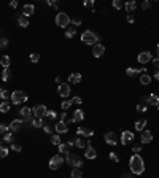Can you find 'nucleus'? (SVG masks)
Returning a JSON list of instances; mask_svg holds the SVG:
<instances>
[{
    "label": "nucleus",
    "instance_id": "nucleus-30",
    "mask_svg": "<svg viewBox=\"0 0 159 178\" xmlns=\"http://www.w3.org/2000/svg\"><path fill=\"white\" fill-rule=\"evenodd\" d=\"M147 126V119H140V121H137L135 123V131H139V132H143V127Z\"/></svg>",
    "mask_w": 159,
    "mask_h": 178
},
{
    "label": "nucleus",
    "instance_id": "nucleus-25",
    "mask_svg": "<svg viewBox=\"0 0 159 178\" xmlns=\"http://www.w3.org/2000/svg\"><path fill=\"white\" fill-rule=\"evenodd\" d=\"M85 119V111L83 110H75L73 113V123H80V121Z\"/></svg>",
    "mask_w": 159,
    "mask_h": 178
},
{
    "label": "nucleus",
    "instance_id": "nucleus-48",
    "mask_svg": "<svg viewBox=\"0 0 159 178\" xmlns=\"http://www.w3.org/2000/svg\"><path fill=\"white\" fill-rule=\"evenodd\" d=\"M53 129H54V127H53L51 124H48V123L43 126V131H45L46 134H51V132H53Z\"/></svg>",
    "mask_w": 159,
    "mask_h": 178
},
{
    "label": "nucleus",
    "instance_id": "nucleus-52",
    "mask_svg": "<svg viewBox=\"0 0 159 178\" xmlns=\"http://www.w3.org/2000/svg\"><path fill=\"white\" fill-rule=\"evenodd\" d=\"M72 103H77V105H81V103H83V100H81V97H78V96H77V97H73V99H72Z\"/></svg>",
    "mask_w": 159,
    "mask_h": 178
},
{
    "label": "nucleus",
    "instance_id": "nucleus-38",
    "mask_svg": "<svg viewBox=\"0 0 159 178\" xmlns=\"http://www.w3.org/2000/svg\"><path fill=\"white\" fill-rule=\"evenodd\" d=\"M13 140H15V135H13V132L3 135V141H5V143H13Z\"/></svg>",
    "mask_w": 159,
    "mask_h": 178
},
{
    "label": "nucleus",
    "instance_id": "nucleus-16",
    "mask_svg": "<svg viewBox=\"0 0 159 178\" xmlns=\"http://www.w3.org/2000/svg\"><path fill=\"white\" fill-rule=\"evenodd\" d=\"M54 131H56L57 134H65L68 131L67 123H65V121H57V123L54 124Z\"/></svg>",
    "mask_w": 159,
    "mask_h": 178
},
{
    "label": "nucleus",
    "instance_id": "nucleus-27",
    "mask_svg": "<svg viewBox=\"0 0 159 178\" xmlns=\"http://www.w3.org/2000/svg\"><path fill=\"white\" fill-rule=\"evenodd\" d=\"M124 6H126V11L127 13H132L137 8V2H134V0H129V2L124 3Z\"/></svg>",
    "mask_w": 159,
    "mask_h": 178
},
{
    "label": "nucleus",
    "instance_id": "nucleus-34",
    "mask_svg": "<svg viewBox=\"0 0 159 178\" xmlns=\"http://www.w3.org/2000/svg\"><path fill=\"white\" fill-rule=\"evenodd\" d=\"M0 111H2V113H8L10 111V102L3 100L2 103H0Z\"/></svg>",
    "mask_w": 159,
    "mask_h": 178
},
{
    "label": "nucleus",
    "instance_id": "nucleus-57",
    "mask_svg": "<svg viewBox=\"0 0 159 178\" xmlns=\"http://www.w3.org/2000/svg\"><path fill=\"white\" fill-rule=\"evenodd\" d=\"M153 65H154L156 68H159V59H157V58H154V59H153Z\"/></svg>",
    "mask_w": 159,
    "mask_h": 178
},
{
    "label": "nucleus",
    "instance_id": "nucleus-41",
    "mask_svg": "<svg viewBox=\"0 0 159 178\" xmlns=\"http://www.w3.org/2000/svg\"><path fill=\"white\" fill-rule=\"evenodd\" d=\"M6 156H8V148L0 145V158H6Z\"/></svg>",
    "mask_w": 159,
    "mask_h": 178
},
{
    "label": "nucleus",
    "instance_id": "nucleus-33",
    "mask_svg": "<svg viewBox=\"0 0 159 178\" xmlns=\"http://www.w3.org/2000/svg\"><path fill=\"white\" fill-rule=\"evenodd\" d=\"M72 178H83V172H81V169L80 167H75L72 170V173H70Z\"/></svg>",
    "mask_w": 159,
    "mask_h": 178
},
{
    "label": "nucleus",
    "instance_id": "nucleus-18",
    "mask_svg": "<svg viewBox=\"0 0 159 178\" xmlns=\"http://www.w3.org/2000/svg\"><path fill=\"white\" fill-rule=\"evenodd\" d=\"M85 158L86 159H95V158H97V151H95L91 145H88L86 146V151H85Z\"/></svg>",
    "mask_w": 159,
    "mask_h": 178
},
{
    "label": "nucleus",
    "instance_id": "nucleus-11",
    "mask_svg": "<svg viewBox=\"0 0 159 178\" xmlns=\"http://www.w3.org/2000/svg\"><path fill=\"white\" fill-rule=\"evenodd\" d=\"M22 126H24V121H22V119H13L8 127H10V131L15 134V132H18V131L22 129Z\"/></svg>",
    "mask_w": 159,
    "mask_h": 178
},
{
    "label": "nucleus",
    "instance_id": "nucleus-9",
    "mask_svg": "<svg viewBox=\"0 0 159 178\" xmlns=\"http://www.w3.org/2000/svg\"><path fill=\"white\" fill-rule=\"evenodd\" d=\"M103 138H105V141L112 146L118 145V135H116L115 132H107L105 135H103Z\"/></svg>",
    "mask_w": 159,
    "mask_h": 178
},
{
    "label": "nucleus",
    "instance_id": "nucleus-54",
    "mask_svg": "<svg viewBox=\"0 0 159 178\" xmlns=\"http://www.w3.org/2000/svg\"><path fill=\"white\" fill-rule=\"evenodd\" d=\"M127 23H129V24H134V23H135V18H134L132 15H129V16H127Z\"/></svg>",
    "mask_w": 159,
    "mask_h": 178
},
{
    "label": "nucleus",
    "instance_id": "nucleus-6",
    "mask_svg": "<svg viewBox=\"0 0 159 178\" xmlns=\"http://www.w3.org/2000/svg\"><path fill=\"white\" fill-rule=\"evenodd\" d=\"M62 164H64V158H62V154H56V156H53V158L50 159V169L51 170H57Z\"/></svg>",
    "mask_w": 159,
    "mask_h": 178
},
{
    "label": "nucleus",
    "instance_id": "nucleus-37",
    "mask_svg": "<svg viewBox=\"0 0 159 178\" xmlns=\"http://www.w3.org/2000/svg\"><path fill=\"white\" fill-rule=\"evenodd\" d=\"M45 118H46V119H50V121H53V119H56V118H57V113L54 111V110H48Z\"/></svg>",
    "mask_w": 159,
    "mask_h": 178
},
{
    "label": "nucleus",
    "instance_id": "nucleus-53",
    "mask_svg": "<svg viewBox=\"0 0 159 178\" xmlns=\"http://www.w3.org/2000/svg\"><path fill=\"white\" fill-rule=\"evenodd\" d=\"M150 6H151V3L148 2V0H145V2L142 3V8H143V10H148V8H150Z\"/></svg>",
    "mask_w": 159,
    "mask_h": 178
},
{
    "label": "nucleus",
    "instance_id": "nucleus-39",
    "mask_svg": "<svg viewBox=\"0 0 159 178\" xmlns=\"http://www.w3.org/2000/svg\"><path fill=\"white\" fill-rule=\"evenodd\" d=\"M51 143L53 145H56V146H59L62 141H60V137H59V134H56V135H53L51 137Z\"/></svg>",
    "mask_w": 159,
    "mask_h": 178
},
{
    "label": "nucleus",
    "instance_id": "nucleus-58",
    "mask_svg": "<svg viewBox=\"0 0 159 178\" xmlns=\"http://www.w3.org/2000/svg\"><path fill=\"white\" fill-rule=\"evenodd\" d=\"M10 6H11V8H18V2H16V0H13V2L10 3Z\"/></svg>",
    "mask_w": 159,
    "mask_h": 178
},
{
    "label": "nucleus",
    "instance_id": "nucleus-64",
    "mask_svg": "<svg viewBox=\"0 0 159 178\" xmlns=\"http://www.w3.org/2000/svg\"><path fill=\"white\" fill-rule=\"evenodd\" d=\"M157 110H159V105H157Z\"/></svg>",
    "mask_w": 159,
    "mask_h": 178
},
{
    "label": "nucleus",
    "instance_id": "nucleus-13",
    "mask_svg": "<svg viewBox=\"0 0 159 178\" xmlns=\"http://www.w3.org/2000/svg\"><path fill=\"white\" fill-rule=\"evenodd\" d=\"M77 134L80 135V137H85V138H89L94 135V131L89 129V127H78L77 129Z\"/></svg>",
    "mask_w": 159,
    "mask_h": 178
},
{
    "label": "nucleus",
    "instance_id": "nucleus-35",
    "mask_svg": "<svg viewBox=\"0 0 159 178\" xmlns=\"http://www.w3.org/2000/svg\"><path fill=\"white\" fill-rule=\"evenodd\" d=\"M140 83H142V84H145V86H147V84H150V83H151V76H150L148 73L142 75V76H140Z\"/></svg>",
    "mask_w": 159,
    "mask_h": 178
},
{
    "label": "nucleus",
    "instance_id": "nucleus-51",
    "mask_svg": "<svg viewBox=\"0 0 159 178\" xmlns=\"http://www.w3.org/2000/svg\"><path fill=\"white\" fill-rule=\"evenodd\" d=\"M85 6H86V8H94V0H86Z\"/></svg>",
    "mask_w": 159,
    "mask_h": 178
},
{
    "label": "nucleus",
    "instance_id": "nucleus-24",
    "mask_svg": "<svg viewBox=\"0 0 159 178\" xmlns=\"http://www.w3.org/2000/svg\"><path fill=\"white\" fill-rule=\"evenodd\" d=\"M81 81V75L80 73H70L68 75V83L70 84H78Z\"/></svg>",
    "mask_w": 159,
    "mask_h": 178
},
{
    "label": "nucleus",
    "instance_id": "nucleus-4",
    "mask_svg": "<svg viewBox=\"0 0 159 178\" xmlns=\"http://www.w3.org/2000/svg\"><path fill=\"white\" fill-rule=\"evenodd\" d=\"M11 102L15 103V105L24 103V102H27V94H26L24 91H15V92H11Z\"/></svg>",
    "mask_w": 159,
    "mask_h": 178
},
{
    "label": "nucleus",
    "instance_id": "nucleus-62",
    "mask_svg": "<svg viewBox=\"0 0 159 178\" xmlns=\"http://www.w3.org/2000/svg\"><path fill=\"white\" fill-rule=\"evenodd\" d=\"M121 178H132V176H130V175H129V173H124V175H123V176H121Z\"/></svg>",
    "mask_w": 159,
    "mask_h": 178
},
{
    "label": "nucleus",
    "instance_id": "nucleus-56",
    "mask_svg": "<svg viewBox=\"0 0 159 178\" xmlns=\"http://www.w3.org/2000/svg\"><path fill=\"white\" fill-rule=\"evenodd\" d=\"M67 145L68 146H75V138H68L67 140Z\"/></svg>",
    "mask_w": 159,
    "mask_h": 178
},
{
    "label": "nucleus",
    "instance_id": "nucleus-19",
    "mask_svg": "<svg viewBox=\"0 0 159 178\" xmlns=\"http://www.w3.org/2000/svg\"><path fill=\"white\" fill-rule=\"evenodd\" d=\"M19 115L22 116V119H29V118L33 116V111H32V108H29V106H22V108L19 110Z\"/></svg>",
    "mask_w": 159,
    "mask_h": 178
},
{
    "label": "nucleus",
    "instance_id": "nucleus-43",
    "mask_svg": "<svg viewBox=\"0 0 159 178\" xmlns=\"http://www.w3.org/2000/svg\"><path fill=\"white\" fill-rule=\"evenodd\" d=\"M123 6H124V3L121 2V0H113V8L119 10V8H123Z\"/></svg>",
    "mask_w": 159,
    "mask_h": 178
},
{
    "label": "nucleus",
    "instance_id": "nucleus-50",
    "mask_svg": "<svg viewBox=\"0 0 159 178\" xmlns=\"http://www.w3.org/2000/svg\"><path fill=\"white\" fill-rule=\"evenodd\" d=\"M11 149H13V151L21 153V151H22V146H21V145H16V143H11Z\"/></svg>",
    "mask_w": 159,
    "mask_h": 178
},
{
    "label": "nucleus",
    "instance_id": "nucleus-42",
    "mask_svg": "<svg viewBox=\"0 0 159 178\" xmlns=\"http://www.w3.org/2000/svg\"><path fill=\"white\" fill-rule=\"evenodd\" d=\"M8 43H10V41H8V38H5V37H0V49H2V48H6V46H8Z\"/></svg>",
    "mask_w": 159,
    "mask_h": 178
},
{
    "label": "nucleus",
    "instance_id": "nucleus-49",
    "mask_svg": "<svg viewBox=\"0 0 159 178\" xmlns=\"http://www.w3.org/2000/svg\"><path fill=\"white\" fill-rule=\"evenodd\" d=\"M110 159H112L113 162H118V161H119V158H118V154H116L115 151H110Z\"/></svg>",
    "mask_w": 159,
    "mask_h": 178
},
{
    "label": "nucleus",
    "instance_id": "nucleus-60",
    "mask_svg": "<svg viewBox=\"0 0 159 178\" xmlns=\"http://www.w3.org/2000/svg\"><path fill=\"white\" fill-rule=\"evenodd\" d=\"M156 58H157V59H159V45H157V46H156Z\"/></svg>",
    "mask_w": 159,
    "mask_h": 178
},
{
    "label": "nucleus",
    "instance_id": "nucleus-17",
    "mask_svg": "<svg viewBox=\"0 0 159 178\" xmlns=\"http://www.w3.org/2000/svg\"><path fill=\"white\" fill-rule=\"evenodd\" d=\"M137 59H139L140 64H147V62H150V61H153V58H151V53H150V51H143V53H140Z\"/></svg>",
    "mask_w": 159,
    "mask_h": 178
},
{
    "label": "nucleus",
    "instance_id": "nucleus-55",
    "mask_svg": "<svg viewBox=\"0 0 159 178\" xmlns=\"http://www.w3.org/2000/svg\"><path fill=\"white\" fill-rule=\"evenodd\" d=\"M140 149H142V148H140L139 145H137V146H134V148H132V153H134V154H139V153H140Z\"/></svg>",
    "mask_w": 159,
    "mask_h": 178
},
{
    "label": "nucleus",
    "instance_id": "nucleus-3",
    "mask_svg": "<svg viewBox=\"0 0 159 178\" xmlns=\"http://www.w3.org/2000/svg\"><path fill=\"white\" fill-rule=\"evenodd\" d=\"M56 24L62 29H67V27H70V16L67 15L64 11H59L56 15Z\"/></svg>",
    "mask_w": 159,
    "mask_h": 178
},
{
    "label": "nucleus",
    "instance_id": "nucleus-10",
    "mask_svg": "<svg viewBox=\"0 0 159 178\" xmlns=\"http://www.w3.org/2000/svg\"><path fill=\"white\" fill-rule=\"evenodd\" d=\"M143 102L147 103L148 106H150V105H151V106H157V105H159V96L150 94L148 97H143Z\"/></svg>",
    "mask_w": 159,
    "mask_h": 178
},
{
    "label": "nucleus",
    "instance_id": "nucleus-46",
    "mask_svg": "<svg viewBox=\"0 0 159 178\" xmlns=\"http://www.w3.org/2000/svg\"><path fill=\"white\" fill-rule=\"evenodd\" d=\"M70 24H73V27L81 26V19L80 18H73V19H70Z\"/></svg>",
    "mask_w": 159,
    "mask_h": 178
},
{
    "label": "nucleus",
    "instance_id": "nucleus-59",
    "mask_svg": "<svg viewBox=\"0 0 159 178\" xmlns=\"http://www.w3.org/2000/svg\"><path fill=\"white\" fill-rule=\"evenodd\" d=\"M65 119H67V111H64V113L60 115V121H65Z\"/></svg>",
    "mask_w": 159,
    "mask_h": 178
},
{
    "label": "nucleus",
    "instance_id": "nucleus-45",
    "mask_svg": "<svg viewBox=\"0 0 159 178\" xmlns=\"http://www.w3.org/2000/svg\"><path fill=\"white\" fill-rule=\"evenodd\" d=\"M6 131H10V127L5 123H0V134H6Z\"/></svg>",
    "mask_w": 159,
    "mask_h": 178
},
{
    "label": "nucleus",
    "instance_id": "nucleus-20",
    "mask_svg": "<svg viewBox=\"0 0 159 178\" xmlns=\"http://www.w3.org/2000/svg\"><path fill=\"white\" fill-rule=\"evenodd\" d=\"M140 140H142V143H150V141L153 140V134H151L150 131H143Z\"/></svg>",
    "mask_w": 159,
    "mask_h": 178
},
{
    "label": "nucleus",
    "instance_id": "nucleus-29",
    "mask_svg": "<svg viewBox=\"0 0 159 178\" xmlns=\"http://www.w3.org/2000/svg\"><path fill=\"white\" fill-rule=\"evenodd\" d=\"M0 65L3 68H10V56H3V58H0Z\"/></svg>",
    "mask_w": 159,
    "mask_h": 178
},
{
    "label": "nucleus",
    "instance_id": "nucleus-36",
    "mask_svg": "<svg viewBox=\"0 0 159 178\" xmlns=\"http://www.w3.org/2000/svg\"><path fill=\"white\" fill-rule=\"evenodd\" d=\"M10 76H11V70H10V68H3V72H2V80H3V81H8Z\"/></svg>",
    "mask_w": 159,
    "mask_h": 178
},
{
    "label": "nucleus",
    "instance_id": "nucleus-28",
    "mask_svg": "<svg viewBox=\"0 0 159 178\" xmlns=\"http://www.w3.org/2000/svg\"><path fill=\"white\" fill-rule=\"evenodd\" d=\"M57 148H59V153H60V154H65V156H67L68 153H70V146H68L67 143H60Z\"/></svg>",
    "mask_w": 159,
    "mask_h": 178
},
{
    "label": "nucleus",
    "instance_id": "nucleus-31",
    "mask_svg": "<svg viewBox=\"0 0 159 178\" xmlns=\"http://www.w3.org/2000/svg\"><path fill=\"white\" fill-rule=\"evenodd\" d=\"M6 99H11V94L6 89L0 88V100H6Z\"/></svg>",
    "mask_w": 159,
    "mask_h": 178
},
{
    "label": "nucleus",
    "instance_id": "nucleus-26",
    "mask_svg": "<svg viewBox=\"0 0 159 178\" xmlns=\"http://www.w3.org/2000/svg\"><path fill=\"white\" fill-rule=\"evenodd\" d=\"M75 35H77V27L70 26V27H67L65 29V38H73Z\"/></svg>",
    "mask_w": 159,
    "mask_h": 178
},
{
    "label": "nucleus",
    "instance_id": "nucleus-2",
    "mask_svg": "<svg viewBox=\"0 0 159 178\" xmlns=\"http://www.w3.org/2000/svg\"><path fill=\"white\" fill-rule=\"evenodd\" d=\"M81 40H83V43L85 45H97V41L100 40L99 38V35L92 32V30H85L81 33Z\"/></svg>",
    "mask_w": 159,
    "mask_h": 178
},
{
    "label": "nucleus",
    "instance_id": "nucleus-5",
    "mask_svg": "<svg viewBox=\"0 0 159 178\" xmlns=\"http://www.w3.org/2000/svg\"><path fill=\"white\" fill-rule=\"evenodd\" d=\"M65 161H67V166H72L73 169H75V167H80V169H81V166H83V161L80 159V156L73 154V153H68V154L65 156Z\"/></svg>",
    "mask_w": 159,
    "mask_h": 178
},
{
    "label": "nucleus",
    "instance_id": "nucleus-47",
    "mask_svg": "<svg viewBox=\"0 0 159 178\" xmlns=\"http://www.w3.org/2000/svg\"><path fill=\"white\" fill-rule=\"evenodd\" d=\"M29 59H30V62L35 64V62H38V61H40V56H38L37 53H33V54H30V58H29Z\"/></svg>",
    "mask_w": 159,
    "mask_h": 178
},
{
    "label": "nucleus",
    "instance_id": "nucleus-21",
    "mask_svg": "<svg viewBox=\"0 0 159 178\" xmlns=\"http://www.w3.org/2000/svg\"><path fill=\"white\" fill-rule=\"evenodd\" d=\"M18 24H19V27H27L29 26V18L21 13V15H18Z\"/></svg>",
    "mask_w": 159,
    "mask_h": 178
},
{
    "label": "nucleus",
    "instance_id": "nucleus-23",
    "mask_svg": "<svg viewBox=\"0 0 159 178\" xmlns=\"http://www.w3.org/2000/svg\"><path fill=\"white\" fill-rule=\"evenodd\" d=\"M88 145H89V140H86L85 137L75 138V146H78V148H86Z\"/></svg>",
    "mask_w": 159,
    "mask_h": 178
},
{
    "label": "nucleus",
    "instance_id": "nucleus-40",
    "mask_svg": "<svg viewBox=\"0 0 159 178\" xmlns=\"http://www.w3.org/2000/svg\"><path fill=\"white\" fill-rule=\"evenodd\" d=\"M60 106H62V110H64V111H67L72 106V100H64V102L60 103Z\"/></svg>",
    "mask_w": 159,
    "mask_h": 178
},
{
    "label": "nucleus",
    "instance_id": "nucleus-12",
    "mask_svg": "<svg viewBox=\"0 0 159 178\" xmlns=\"http://www.w3.org/2000/svg\"><path fill=\"white\" fill-rule=\"evenodd\" d=\"M132 141H134V134L130 131H124L121 134V143L123 145H129V143H132Z\"/></svg>",
    "mask_w": 159,
    "mask_h": 178
},
{
    "label": "nucleus",
    "instance_id": "nucleus-7",
    "mask_svg": "<svg viewBox=\"0 0 159 178\" xmlns=\"http://www.w3.org/2000/svg\"><path fill=\"white\" fill-rule=\"evenodd\" d=\"M32 111H33V116L35 118H40V119H43L45 116H46V111H48V108L45 105H35L32 108Z\"/></svg>",
    "mask_w": 159,
    "mask_h": 178
},
{
    "label": "nucleus",
    "instance_id": "nucleus-32",
    "mask_svg": "<svg viewBox=\"0 0 159 178\" xmlns=\"http://www.w3.org/2000/svg\"><path fill=\"white\" fill-rule=\"evenodd\" d=\"M46 123H45V118L40 119V118H33V123H32V127H43Z\"/></svg>",
    "mask_w": 159,
    "mask_h": 178
},
{
    "label": "nucleus",
    "instance_id": "nucleus-14",
    "mask_svg": "<svg viewBox=\"0 0 159 178\" xmlns=\"http://www.w3.org/2000/svg\"><path fill=\"white\" fill-rule=\"evenodd\" d=\"M103 54H105V46L103 45L97 43V45L92 46V56L94 58H100V56H103Z\"/></svg>",
    "mask_w": 159,
    "mask_h": 178
},
{
    "label": "nucleus",
    "instance_id": "nucleus-22",
    "mask_svg": "<svg viewBox=\"0 0 159 178\" xmlns=\"http://www.w3.org/2000/svg\"><path fill=\"white\" fill-rule=\"evenodd\" d=\"M33 13H35V6L33 5H24V8H22V15H26L27 18L32 16Z\"/></svg>",
    "mask_w": 159,
    "mask_h": 178
},
{
    "label": "nucleus",
    "instance_id": "nucleus-8",
    "mask_svg": "<svg viewBox=\"0 0 159 178\" xmlns=\"http://www.w3.org/2000/svg\"><path fill=\"white\" fill-rule=\"evenodd\" d=\"M70 84H67V83H60L59 86H57V94L60 96V97H64V99H67L68 97V94H70Z\"/></svg>",
    "mask_w": 159,
    "mask_h": 178
},
{
    "label": "nucleus",
    "instance_id": "nucleus-44",
    "mask_svg": "<svg viewBox=\"0 0 159 178\" xmlns=\"http://www.w3.org/2000/svg\"><path fill=\"white\" fill-rule=\"evenodd\" d=\"M148 110V105L147 103H140V105H137V111H140V113H145V111H147Z\"/></svg>",
    "mask_w": 159,
    "mask_h": 178
},
{
    "label": "nucleus",
    "instance_id": "nucleus-63",
    "mask_svg": "<svg viewBox=\"0 0 159 178\" xmlns=\"http://www.w3.org/2000/svg\"><path fill=\"white\" fill-rule=\"evenodd\" d=\"M154 78H156V80L159 81V70H157V72H156V75H154Z\"/></svg>",
    "mask_w": 159,
    "mask_h": 178
},
{
    "label": "nucleus",
    "instance_id": "nucleus-61",
    "mask_svg": "<svg viewBox=\"0 0 159 178\" xmlns=\"http://www.w3.org/2000/svg\"><path fill=\"white\" fill-rule=\"evenodd\" d=\"M56 83H57V84H60V83H62V80H60V76H56Z\"/></svg>",
    "mask_w": 159,
    "mask_h": 178
},
{
    "label": "nucleus",
    "instance_id": "nucleus-1",
    "mask_svg": "<svg viewBox=\"0 0 159 178\" xmlns=\"http://www.w3.org/2000/svg\"><path fill=\"white\" fill-rule=\"evenodd\" d=\"M129 167L134 175H142L145 172V162L140 154H132L129 159Z\"/></svg>",
    "mask_w": 159,
    "mask_h": 178
},
{
    "label": "nucleus",
    "instance_id": "nucleus-15",
    "mask_svg": "<svg viewBox=\"0 0 159 178\" xmlns=\"http://www.w3.org/2000/svg\"><path fill=\"white\" fill-rule=\"evenodd\" d=\"M126 73H127V76H135V75H145L147 73V68H134V67H129L127 70H126Z\"/></svg>",
    "mask_w": 159,
    "mask_h": 178
}]
</instances>
